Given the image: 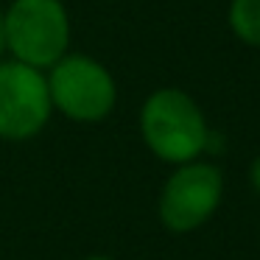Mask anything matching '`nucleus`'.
Instances as JSON below:
<instances>
[{
  "label": "nucleus",
  "instance_id": "nucleus-2",
  "mask_svg": "<svg viewBox=\"0 0 260 260\" xmlns=\"http://www.w3.org/2000/svg\"><path fill=\"white\" fill-rule=\"evenodd\" d=\"M53 115L70 123L95 126L112 118L118 107V81L101 59L90 53L68 51L56 64L45 70Z\"/></svg>",
  "mask_w": 260,
  "mask_h": 260
},
{
  "label": "nucleus",
  "instance_id": "nucleus-9",
  "mask_svg": "<svg viewBox=\"0 0 260 260\" xmlns=\"http://www.w3.org/2000/svg\"><path fill=\"white\" fill-rule=\"evenodd\" d=\"M81 260H118V257H112V254H101V252H95V254H84Z\"/></svg>",
  "mask_w": 260,
  "mask_h": 260
},
{
  "label": "nucleus",
  "instance_id": "nucleus-7",
  "mask_svg": "<svg viewBox=\"0 0 260 260\" xmlns=\"http://www.w3.org/2000/svg\"><path fill=\"white\" fill-rule=\"evenodd\" d=\"M249 185H252V190L260 196V154L252 159V165H249Z\"/></svg>",
  "mask_w": 260,
  "mask_h": 260
},
{
  "label": "nucleus",
  "instance_id": "nucleus-1",
  "mask_svg": "<svg viewBox=\"0 0 260 260\" xmlns=\"http://www.w3.org/2000/svg\"><path fill=\"white\" fill-rule=\"evenodd\" d=\"M137 129L148 154L171 168L207 157L215 143L202 104L182 87H157L148 92L137 112Z\"/></svg>",
  "mask_w": 260,
  "mask_h": 260
},
{
  "label": "nucleus",
  "instance_id": "nucleus-5",
  "mask_svg": "<svg viewBox=\"0 0 260 260\" xmlns=\"http://www.w3.org/2000/svg\"><path fill=\"white\" fill-rule=\"evenodd\" d=\"M53 104L45 70L12 56L0 59V140L28 143L48 129Z\"/></svg>",
  "mask_w": 260,
  "mask_h": 260
},
{
  "label": "nucleus",
  "instance_id": "nucleus-8",
  "mask_svg": "<svg viewBox=\"0 0 260 260\" xmlns=\"http://www.w3.org/2000/svg\"><path fill=\"white\" fill-rule=\"evenodd\" d=\"M6 56V20H3V12H0V59Z\"/></svg>",
  "mask_w": 260,
  "mask_h": 260
},
{
  "label": "nucleus",
  "instance_id": "nucleus-6",
  "mask_svg": "<svg viewBox=\"0 0 260 260\" xmlns=\"http://www.w3.org/2000/svg\"><path fill=\"white\" fill-rule=\"evenodd\" d=\"M226 25L241 45L260 51V0H230Z\"/></svg>",
  "mask_w": 260,
  "mask_h": 260
},
{
  "label": "nucleus",
  "instance_id": "nucleus-3",
  "mask_svg": "<svg viewBox=\"0 0 260 260\" xmlns=\"http://www.w3.org/2000/svg\"><path fill=\"white\" fill-rule=\"evenodd\" d=\"M224 171L210 157L174 165L157 193L159 226L171 235H193L215 218L224 204Z\"/></svg>",
  "mask_w": 260,
  "mask_h": 260
},
{
  "label": "nucleus",
  "instance_id": "nucleus-4",
  "mask_svg": "<svg viewBox=\"0 0 260 260\" xmlns=\"http://www.w3.org/2000/svg\"><path fill=\"white\" fill-rule=\"evenodd\" d=\"M6 56L48 70L70 51L73 23L64 0H12L3 9Z\"/></svg>",
  "mask_w": 260,
  "mask_h": 260
}]
</instances>
